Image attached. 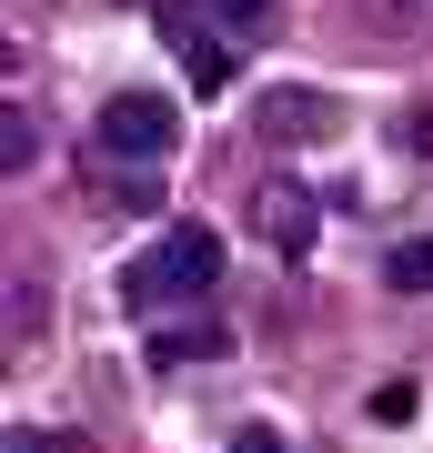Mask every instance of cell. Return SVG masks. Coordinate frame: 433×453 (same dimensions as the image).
Returning <instances> with one entry per match:
<instances>
[{"label":"cell","mask_w":433,"mask_h":453,"mask_svg":"<svg viewBox=\"0 0 433 453\" xmlns=\"http://www.w3.org/2000/svg\"><path fill=\"white\" fill-rule=\"evenodd\" d=\"M212 282H222V232L172 222V232L121 273V303H131V312H172V303H202Z\"/></svg>","instance_id":"obj_1"},{"label":"cell","mask_w":433,"mask_h":453,"mask_svg":"<svg viewBox=\"0 0 433 453\" xmlns=\"http://www.w3.org/2000/svg\"><path fill=\"white\" fill-rule=\"evenodd\" d=\"M91 151L101 162H131V172H161L182 151V101L172 91H112L91 111Z\"/></svg>","instance_id":"obj_2"},{"label":"cell","mask_w":433,"mask_h":453,"mask_svg":"<svg viewBox=\"0 0 433 453\" xmlns=\"http://www.w3.org/2000/svg\"><path fill=\"white\" fill-rule=\"evenodd\" d=\"M343 131V101L333 91H303V81H273L252 101V142L262 151H303V142H333Z\"/></svg>","instance_id":"obj_3"},{"label":"cell","mask_w":433,"mask_h":453,"mask_svg":"<svg viewBox=\"0 0 433 453\" xmlns=\"http://www.w3.org/2000/svg\"><path fill=\"white\" fill-rule=\"evenodd\" d=\"M161 41H172L182 50V71H192V101H222L232 91V50L242 41H212V11H202V0H161Z\"/></svg>","instance_id":"obj_4"},{"label":"cell","mask_w":433,"mask_h":453,"mask_svg":"<svg viewBox=\"0 0 433 453\" xmlns=\"http://www.w3.org/2000/svg\"><path fill=\"white\" fill-rule=\"evenodd\" d=\"M252 232H262V242H273L282 262H313V242H322V202L303 192V181H252Z\"/></svg>","instance_id":"obj_5"},{"label":"cell","mask_w":433,"mask_h":453,"mask_svg":"<svg viewBox=\"0 0 433 453\" xmlns=\"http://www.w3.org/2000/svg\"><path fill=\"white\" fill-rule=\"evenodd\" d=\"M222 353H232L222 323H161V333H151V372H172V363H222Z\"/></svg>","instance_id":"obj_6"},{"label":"cell","mask_w":433,"mask_h":453,"mask_svg":"<svg viewBox=\"0 0 433 453\" xmlns=\"http://www.w3.org/2000/svg\"><path fill=\"white\" fill-rule=\"evenodd\" d=\"M212 20H222V41H262L282 20V0H212Z\"/></svg>","instance_id":"obj_7"},{"label":"cell","mask_w":433,"mask_h":453,"mask_svg":"<svg viewBox=\"0 0 433 453\" xmlns=\"http://www.w3.org/2000/svg\"><path fill=\"white\" fill-rule=\"evenodd\" d=\"M31 162H41V131H31V111L11 101V111H0V172H31Z\"/></svg>","instance_id":"obj_8"},{"label":"cell","mask_w":433,"mask_h":453,"mask_svg":"<svg viewBox=\"0 0 433 453\" xmlns=\"http://www.w3.org/2000/svg\"><path fill=\"white\" fill-rule=\"evenodd\" d=\"M383 282L393 292H433V242H393L383 252Z\"/></svg>","instance_id":"obj_9"},{"label":"cell","mask_w":433,"mask_h":453,"mask_svg":"<svg viewBox=\"0 0 433 453\" xmlns=\"http://www.w3.org/2000/svg\"><path fill=\"white\" fill-rule=\"evenodd\" d=\"M41 333V282H11V342Z\"/></svg>","instance_id":"obj_10"},{"label":"cell","mask_w":433,"mask_h":453,"mask_svg":"<svg viewBox=\"0 0 433 453\" xmlns=\"http://www.w3.org/2000/svg\"><path fill=\"white\" fill-rule=\"evenodd\" d=\"M112 202H121V211H151V202H161V181H151V172H121V181H112Z\"/></svg>","instance_id":"obj_11"},{"label":"cell","mask_w":433,"mask_h":453,"mask_svg":"<svg viewBox=\"0 0 433 453\" xmlns=\"http://www.w3.org/2000/svg\"><path fill=\"white\" fill-rule=\"evenodd\" d=\"M373 423H414V383H383V393H373Z\"/></svg>","instance_id":"obj_12"},{"label":"cell","mask_w":433,"mask_h":453,"mask_svg":"<svg viewBox=\"0 0 433 453\" xmlns=\"http://www.w3.org/2000/svg\"><path fill=\"white\" fill-rule=\"evenodd\" d=\"M232 453H292V443L273 434V423H242V434H232Z\"/></svg>","instance_id":"obj_13"},{"label":"cell","mask_w":433,"mask_h":453,"mask_svg":"<svg viewBox=\"0 0 433 453\" xmlns=\"http://www.w3.org/2000/svg\"><path fill=\"white\" fill-rule=\"evenodd\" d=\"M0 453H50V443H41V434H11V443H0Z\"/></svg>","instance_id":"obj_14"}]
</instances>
